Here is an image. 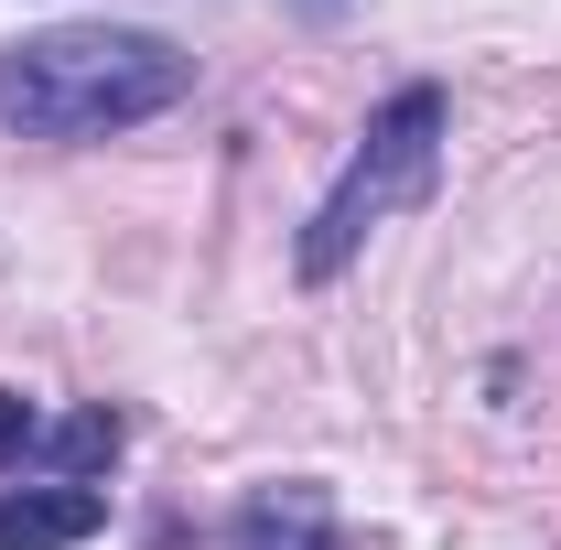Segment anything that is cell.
Masks as SVG:
<instances>
[{"label": "cell", "instance_id": "obj_4", "mask_svg": "<svg viewBox=\"0 0 561 550\" xmlns=\"http://www.w3.org/2000/svg\"><path fill=\"white\" fill-rule=\"evenodd\" d=\"M238 550H346L335 540V496L324 485H260L238 507Z\"/></svg>", "mask_w": 561, "mask_h": 550}, {"label": "cell", "instance_id": "obj_3", "mask_svg": "<svg viewBox=\"0 0 561 550\" xmlns=\"http://www.w3.org/2000/svg\"><path fill=\"white\" fill-rule=\"evenodd\" d=\"M98 518H108L98 485H11L0 496V550H76V540H98Z\"/></svg>", "mask_w": 561, "mask_h": 550}, {"label": "cell", "instance_id": "obj_5", "mask_svg": "<svg viewBox=\"0 0 561 550\" xmlns=\"http://www.w3.org/2000/svg\"><path fill=\"white\" fill-rule=\"evenodd\" d=\"M119 443H130V432H119V411L98 400V411L44 421V443H33V454H44V465H55L66 485H87V475H108V465H119Z\"/></svg>", "mask_w": 561, "mask_h": 550}, {"label": "cell", "instance_id": "obj_6", "mask_svg": "<svg viewBox=\"0 0 561 550\" xmlns=\"http://www.w3.org/2000/svg\"><path fill=\"white\" fill-rule=\"evenodd\" d=\"M33 443H44V411H33L22 389H0V465H22Z\"/></svg>", "mask_w": 561, "mask_h": 550}, {"label": "cell", "instance_id": "obj_2", "mask_svg": "<svg viewBox=\"0 0 561 550\" xmlns=\"http://www.w3.org/2000/svg\"><path fill=\"white\" fill-rule=\"evenodd\" d=\"M432 173H443V87H400L378 119H367V140H356V162L335 173V195L313 206V227H302V280H335L367 249V227L378 216H400L432 195Z\"/></svg>", "mask_w": 561, "mask_h": 550}, {"label": "cell", "instance_id": "obj_1", "mask_svg": "<svg viewBox=\"0 0 561 550\" xmlns=\"http://www.w3.org/2000/svg\"><path fill=\"white\" fill-rule=\"evenodd\" d=\"M195 87V55L162 33H33L0 55V130L22 140H108L173 108Z\"/></svg>", "mask_w": 561, "mask_h": 550}]
</instances>
